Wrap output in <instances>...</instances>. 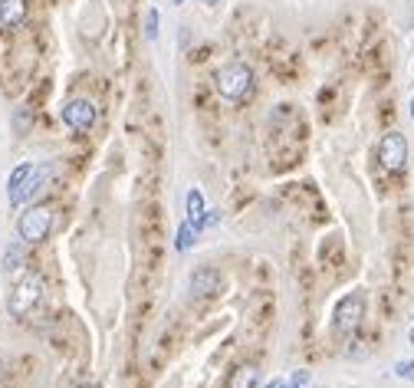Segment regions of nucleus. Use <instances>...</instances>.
<instances>
[{
    "label": "nucleus",
    "mask_w": 414,
    "mask_h": 388,
    "mask_svg": "<svg viewBox=\"0 0 414 388\" xmlns=\"http://www.w3.org/2000/svg\"><path fill=\"white\" fill-rule=\"evenodd\" d=\"M47 178H49V165H37V168H33V175L27 178V184H23V188L10 198V204H13V208H20L23 201H30L40 188H43V184H47Z\"/></svg>",
    "instance_id": "obj_8"
},
{
    "label": "nucleus",
    "mask_w": 414,
    "mask_h": 388,
    "mask_svg": "<svg viewBox=\"0 0 414 388\" xmlns=\"http://www.w3.org/2000/svg\"><path fill=\"white\" fill-rule=\"evenodd\" d=\"M76 388H93V385H76Z\"/></svg>",
    "instance_id": "obj_22"
},
{
    "label": "nucleus",
    "mask_w": 414,
    "mask_h": 388,
    "mask_svg": "<svg viewBox=\"0 0 414 388\" xmlns=\"http://www.w3.org/2000/svg\"><path fill=\"white\" fill-rule=\"evenodd\" d=\"M194 234H198V230L191 228L188 221H184V224H181V228H178V237H175V247H178L181 254H188L191 247L198 244V237H194Z\"/></svg>",
    "instance_id": "obj_13"
},
{
    "label": "nucleus",
    "mask_w": 414,
    "mask_h": 388,
    "mask_svg": "<svg viewBox=\"0 0 414 388\" xmlns=\"http://www.w3.org/2000/svg\"><path fill=\"white\" fill-rule=\"evenodd\" d=\"M266 388H283V379H273V382H270Z\"/></svg>",
    "instance_id": "obj_18"
},
{
    "label": "nucleus",
    "mask_w": 414,
    "mask_h": 388,
    "mask_svg": "<svg viewBox=\"0 0 414 388\" xmlns=\"http://www.w3.org/2000/svg\"><path fill=\"white\" fill-rule=\"evenodd\" d=\"M63 122H66V129H73V132H89L95 125V105L89 102V99H69V102L63 105Z\"/></svg>",
    "instance_id": "obj_5"
},
{
    "label": "nucleus",
    "mask_w": 414,
    "mask_h": 388,
    "mask_svg": "<svg viewBox=\"0 0 414 388\" xmlns=\"http://www.w3.org/2000/svg\"><path fill=\"white\" fill-rule=\"evenodd\" d=\"M175 4H184V0H175Z\"/></svg>",
    "instance_id": "obj_23"
},
{
    "label": "nucleus",
    "mask_w": 414,
    "mask_h": 388,
    "mask_svg": "<svg viewBox=\"0 0 414 388\" xmlns=\"http://www.w3.org/2000/svg\"><path fill=\"white\" fill-rule=\"evenodd\" d=\"M158 23H161V13H158V7H151L148 17H145V37L148 40L158 37Z\"/></svg>",
    "instance_id": "obj_15"
},
{
    "label": "nucleus",
    "mask_w": 414,
    "mask_h": 388,
    "mask_svg": "<svg viewBox=\"0 0 414 388\" xmlns=\"http://www.w3.org/2000/svg\"><path fill=\"white\" fill-rule=\"evenodd\" d=\"M188 224L198 230V234L207 228V211H204V198H201V191H188Z\"/></svg>",
    "instance_id": "obj_11"
},
{
    "label": "nucleus",
    "mask_w": 414,
    "mask_h": 388,
    "mask_svg": "<svg viewBox=\"0 0 414 388\" xmlns=\"http://www.w3.org/2000/svg\"><path fill=\"white\" fill-rule=\"evenodd\" d=\"M362 316H365V296L362 293H348L339 306H336V332L339 336H352V332L362 326Z\"/></svg>",
    "instance_id": "obj_4"
},
{
    "label": "nucleus",
    "mask_w": 414,
    "mask_h": 388,
    "mask_svg": "<svg viewBox=\"0 0 414 388\" xmlns=\"http://www.w3.org/2000/svg\"><path fill=\"white\" fill-rule=\"evenodd\" d=\"M254 89V69L240 63V59H230L220 73H217V93L224 95L227 102H244Z\"/></svg>",
    "instance_id": "obj_1"
},
{
    "label": "nucleus",
    "mask_w": 414,
    "mask_h": 388,
    "mask_svg": "<svg viewBox=\"0 0 414 388\" xmlns=\"http://www.w3.org/2000/svg\"><path fill=\"white\" fill-rule=\"evenodd\" d=\"M191 296L194 300H207V296H217L220 293V274H217L214 266H194V274H191V283H188Z\"/></svg>",
    "instance_id": "obj_7"
},
{
    "label": "nucleus",
    "mask_w": 414,
    "mask_h": 388,
    "mask_svg": "<svg viewBox=\"0 0 414 388\" xmlns=\"http://www.w3.org/2000/svg\"><path fill=\"white\" fill-rule=\"evenodd\" d=\"M53 211L47 204H37V208H27L20 214L17 221V234L20 240H27V244H40V240H47L49 230H53Z\"/></svg>",
    "instance_id": "obj_3"
},
{
    "label": "nucleus",
    "mask_w": 414,
    "mask_h": 388,
    "mask_svg": "<svg viewBox=\"0 0 414 388\" xmlns=\"http://www.w3.org/2000/svg\"><path fill=\"white\" fill-rule=\"evenodd\" d=\"M20 264H23V244L7 247V254H4V270H20Z\"/></svg>",
    "instance_id": "obj_14"
},
{
    "label": "nucleus",
    "mask_w": 414,
    "mask_h": 388,
    "mask_svg": "<svg viewBox=\"0 0 414 388\" xmlns=\"http://www.w3.org/2000/svg\"><path fill=\"white\" fill-rule=\"evenodd\" d=\"M395 375L398 379H405V382H414V362L408 359V362H398L395 365Z\"/></svg>",
    "instance_id": "obj_16"
},
{
    "label": "nucleus",
    "mask_w": 414,
    "mask_h": 388,
    "mask_svg": "<svg viewBox=\"0 0 414 388\" xmlns=\"http://www.w3.org/2000/svg\"><path fill=\"white\" fill-rule=\"evenodd\" d=\"M27 20V0H0V27H20Z\"/></svg>",
    "instance_id": "obj_9"
},
{
    "label": "nucleus",
    "mask_w": 414,
    "mask_h": 388,
    "mask_svg": "<svg viewBox=\"0 0 414 388\" xmlns=\"http://www.w3.org/2000/svg\"><path fill=\"white\" fill-rule=\"evenodd\" d=\"M408 339H411V342H414V326H411V332H408Z\"/></svg>",
    "instance_id": "obj_20"
},
{
    "label": "nucleus",
    "mask_w": 414,
    "mask_h": 388,
    "mask_svg": "<svg viewBox=\"0 0 414 388\" xmlns=\"http://www.w3.org/2000/svg\"><path fill=\"white\" fill-rule=\"evenodd\" d=\"M260 385V369L256 365H237L234 372H230V379H227V388H256Z\"/></svg>",
    "instance_id": "obj_10"
},
{
    "label": "nucleus",
    "mask_w": 414,
    "mask_h": 388,
    "mask_svg": "<svg viewBox=\"0 0 414 388\" xmlns=\"http://www.w3.org/2000/svg\"><path fill=\"white\" fill-rule=\"evenodd\" d=\"M33 168H37L33 161H23V165H17V168L10 171V181H7V198H13V194H17V191L23 188V184H27V178L33 175Z\"/></svg>",
    "instance_id": "obj_12"
},
{
    "label": "nucleus",
    "mask_w": 414,
    "mask_h": 388,
    "mask_svg": "<svg viewBox=\"0 0 414 388\" xmlns=\"http://www.w3.org/2000/svg\"><path fill=\"white\" fill-rule=\"evenodd\" d=\"M40 300H43V280H40L37 274H27L23 280H17L13 290H10L7 310H10V316L23 319V316H30V312L37 310Z\"/></svg>",
    "instance_id": "obj_2"
},
{
    "label": "nucleus",
    "mask_w": 414,
    "mask_h": 388,
    "mask_svg": "<svg viewBox=\"0 0 414 388\" xmlns=\"http://www.w3.org/2000/svg\"><path fill=\"white\" fill-rule=\"evenodd\" d=\"M411 119H414V99H411Z\"/></svg>",
    "instance_id": "obj_21"
},
{
    "label": "nucleus",
    "mask_w": 414,
    "mask_h": 388,
    "mask_svg": "<svg viewBox=\"0 0 414 388\" xmlns=\"http://www.w3.org/2000/svg\"><path fill=\"white\" fill-rule=\"evenodd\" d=\"M204 4H207V7H214V4H220V0H204Z\"/></svg>",
    "instance_id": "obj_19"
},
{
    "label": "nucleus",
    "mask_w": 414,
    "mask_h": 388,
    "mask_svg": "<svg viewBox=\"0 0 414 388\" xmlns=\"http://www.w3.org/2000/svg\"><path fill=\"white\" fill-rule=\"evenodd\" d=\"M378 158H382V165H385L388 171H401L408 161V142L401 132H388L385 139H382V145H378Z\"/></svg>",
    "instance_id": "obj_6"
},
{
    "label": "nucleus",
    "mask_w": 414,
    "mask_h": 388,
    "mask_svg": "<svg viewBox=\"0 0 414 388\" xmlns=\"http://www.w3.org/2000/svg\"><path fill=\"white\" fill-rule=\"evenodd\" d=\"M309 385V372H292L290 382H283V388H306Z\"/></svg>",
    "instance_id": "obj_17"
}]
</instances>
